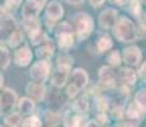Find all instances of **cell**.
<instances>
[{
    "label": "cell",
    "instance_id": "1",
    "mask_svg": "<svg viewBox=\"0 0 146 127\" xmlns=\"http://www.w3.org/2000/svg\"><path fill=\"white\" fill-rule=\"evenodd\" d=\"M114 37L119 42L130 43L139 38V29L135 23L127 17H121L117 22V24L113 28Z\"/></svg>",
    "mask_w": 146,
    "mask_h": 127
},
{
    "label": "cell",
    "instance_id": "2",
    "mask_svg": "<svg viewBox=\"0 0 146 127\" xmlns=\"http://www.w3.org/2000/svg\"><path fill=\"white\" fill-rule=\"evenodd\" d=\"M72 27L67 22H62L56 27V39H57L58 47L62 51L69 50L74 45V33H72Z\"/></svg>",
    "mask_w": 146,
    "mask_h": 127
},
{
    "label": "cell",
    "instance_id": "3",
    "mask_svg": "<svg viewBox=\"0 0 146 127\" xmlns=\"http://www.w3.org/2000/svg\"><path fill=\"white\" fill-rule=\"evenodd\" d=\"M74 25L75 32L79 39L86 38L94 29V22L89 14L86 13H78L74 17Z\"/></svg>",
    "mask_w": 146,
    "mask_h": 127
},
{
    "label": "cell",
    "instance_id": "4",
    "mask_svg": "<svg viewBox=\"0 0 146 127\" xmlns=\"http://www.w3.org/2000/svg\"><path fill=\"white\" fill-rule=\"evenodd\" d=\"M18 95L10 88H5L1 90V97H0V108H1V114L12 113L13 109L15 108Z\"/></svg>",
    "mask_w": 146,
    "mask_h": 127
},
{
    "label": "cell",
    "instance_id": "5",
    "mask_svg": "<svg viewBox=\"0 0 146 127\" xmlns=\"http://www.w3.org/2000/svg\"><path fill=\"white\" fill-rule=\"evenodd\" d=\"M51 71V63L46 60H40L33 64V66L29 70V75L37 83H43L50 75Z\"/></svg>",
    "mask_w": 146,
    "mask_h": 127
},
{
    "label": "cell",
    "instance_id": "6",
    "mask_svg": "<svg viewBox=\"0 0 146 127\" xmlns=\"http://www.w3.org/2000/svg\"><path fill=\"white\" fill-rule=\"evenodd\" d=\"M46 1L47 0H27L22 9V17L24 18V21L37 19L38 14L44 7Z\"/></svg>",
    "mask_w": 146,
    "mask_h": 127
},
{
    "label": "cell",
    "instance_id": "7",
    "mask_svg": "<svg viewBox=\"0 0 146 127\" xmlns=\"http://www.w3.org/2000/svg\"><path fill=\"white\" fill-rule=\"evenodd\" d=\"M70 71H71V65L70 64H57V67L55 69L51 76V84L56 88H62L66 84Z\"/></svg>",
    "mask_w": 146,
    "mask_h": 127
},
{
    "label": "cell",
    "instance_id": "8",
    "mask_svg": "<svg viewBox=\"0 0 146 127\" xmlns=\"http://www.w3.org/2000/svg\"><path fill=\"white\" fill-rule=\"evenodd\" d=\"M64 15V8L58 1H51L48 3L46 8V24L48 28H52L55 25L56 21L61 19Z\"/></svg>",
    "mask_w": 146,
    "mask_h": 127
},
{
    "label": "cell",
    "instance_id": "9",
    "mask_svg": "<svg viewBox=\"0 0 146 127\" xmlns=\"http://www.w3.org/2000/svg\"><path fill=\"white\" fill-rule=\"evenodd\" d=\"M98 76H99V81H100V84H102V86L106 89L114 88L117 84V80H118L117 75L114 74V71L109 66L100 67L99 72H98Z\"/></svg>",
    "mask_w": 146,
    "mask_h": 127
},
{
    "label": "cell",
    "instance_id": "10",
    "mask_svg": "<svg viewBox=\"0 0 146 127\" xmlns=\"http://www.w3.org/2000/svg\"><path fill=\"white\" fill-rule=\"evenodd\" d=\"M122 59H123V63L128 65V66H137L142 59V52L139 47L128 46L123 50Z\"/></svg>",
    "mask_w": 146,
    "mask_h": 127
},
{
    "label": "cell",
    "instance_id": "11",
    "mask_svg": "<svg viewBox=\"0 0 146 127\" xmlns=\"http://www.w3.org/2000/svg\"><path fill=\"white\" fill-rule=\"evenodd\" d=\"M19 28L15 19L10 15H1V41H7L14 32H17Z\"/></svg>",
    "mask_w": 146,
    "mask_h": 127
},
{
    "label": "cell",
    "instance_id": "12",
    "mask_svg": "<svg viewBox=\"0 0 146 127\" xmlns=\"http://www.w3.org/2000/svg\"><path fill=\"white\" fill-rule=\"evenodd\" d=\"M32 57H33V53L31 49L27 46V45H23L21 46L19 49H17V51L14 52V57H13V61L17 66H27V65L31 64L32 61Z\"/></svg>",
    "mask_w": 146,
    "mask_h": 127
},
{
    "label": "cell",
    "instance_id": "13",
    "mask_svg": "<svg viewBox=\"0 0 146 127\" xmlns=\"http://www.w3.org/2000/svg\"><path fill=\"white\" fill-rule=\"evenodd\" d=\"M117 10L112 9V8H108V9L103 10L102 13L99 14V25L104 29H109V28H114V25L117 24Z\"/></svg>",
    "mask_w": 146,
    "mask_h": 127
},
{
    "label": "cell",
    "instance_id": "14",
    "mask_svg": "<svg viewBox=\"0 0 146 127\" xmlns=\"http://www.w3.org/2000/svg\"><path fill=\"white\" fill-rule=\"evenodd\" d=\"M117 78L121 81V86L127 89L132 88L137 80V75L135 72V70L130 69V67H122L117 74Z\"/></svg>",
    "mask_w": 146,
    "mask_h": 127
},
{
    "label": "cell",
    "instance_id": "15",
    "mask_svg": "<svg viewBox=\"0 0 146 127\" xmlns=\"http://www.w3.org/2000/svg\"><path fill=\"white\" fill-rule=\"evenodd\" d=\"M26 92L28 97L35 102H42L44 99V97H46V86L42 83H33V81H31V83L27 84Z\"/></svg>",
    "mask_w": 146,
    "mask_h": 127
},
{
    "label": "cell",
    "instance_id": "16",
    "mask_svg": "<svg viewBox=\"0 0 146 127\" xmlns=\"http://www.w3.org/2000/svg\"><path fill=\"white\" fill-rule=\"evenodd\" d=\"M65 127H85V116L79 114L74 111H67L62 121Z\"/></svg>",
    "mask_w": 146,
    "mask_h": 127
},
{
    "label": "cell",
    "instance_id": "17",
    "mask_svg": "<svg viewBox=\"0 0 146 127\" xmlns=\"http://www.w3.org/2000/svg\"><path fill=\"white\" fill-rule=\"evenodd\" d=\"M88 81H89V76L88 72L85 71L84 69L81 67H78L72 71V85H75L79 90H83L88 85Z\"/></svg>",
    "mask_w": 146,
    "mask_h": 127
},
{
    "label": "cell",
    "instance_id": "18",
    "mask_svg": "<svg viewBox=\"0 0 146 127\" xmlns=\"http://www.w3.org/2000/svg\"><path fill=\"white\" fill-rule=\"evenodd\" d=\"M53 53H55V46L48 41V42H46V43L41 45V46L38 47L36 55H37V57L40 59V60L50 61V59L53 56Z\"/></svg>",
    "mask_w": 146,
    "mask_h": 127
},
{
    "label": "cell",
    "instance_id": "19",
    "mask_svg": "<svg viewBox=\"0 0 146 127\" xmlns=\"http://www.w3.org/2000/svg\"><path fill=\"white\" fill-rule=\"evenodd\" d=\"M35 102L33 99H31L29 97H24V98H21L18 102V109L21 112V114H24V116H28L31 113H33L35 111Z\"/></svg>",
    "mask_w": 146,
    "mask_h": 127
},
{
    "label": "cell",
    "instance_id": "20",
    "mask_svg": "<svg viewBox=\"0 0 146 127\" xmlns=\"http://www.w3.org/2000/svg\"><path fill=\"white\" fill-rule=\"evenodd\" d=\"M88 109H89L88 95H81L72 103V111L79 114H84L85 112H88Z\"/></svg>",
    "mask_w": 146,
    "mask_h": 127
},
{
    "label": "cell",
    "instance_id": "21",
    "mask_svg": "<svg viewBox=\"0 0 146 127\" xmlns=\"http://www.w3.org/2000/svg\"><path fill=\"white\" fill-rule=\"evenodd\" d=\"M113 46V42H112V38L111 36H108L107 33L102 35L99 38L97 39V50L99 53H103V52H107L108 50L112 49Z\"/></svg>",
    "mask_w": 146,
    "mask_h": 127
},
{
    "label": "cell",
    "instance_id": "22",
    "mask_svg": "<svg viewBox=\"0 0 146 127\" xmlns=\"http://www.w3.org/2000/svg\"><path fill=\"white\" fill-rule=\"evenodd\" d=\"M142 114H144V113H142V112L139 109V107L135 104V102L128 106V108L126 109V112H125L126 118H127L128 121H133V122H139Z\"/></svg>",
    "mask_w": 146,
    "mask_h": 127
},
{
    "label": "cell",
    "instance_id": "23",
    "mask_svg": "<svg viewBox=\"0 0 146 127\" xmlns=\"http://www.w3.org/2000/svg\"><path fill=\"white\" fill-rule=\"evenodd\" d=\"M4 122L9 127H19L23 123V121H22V114L17 113V112H12V113H9L8 116H5Z\"/></svg>",
    "mask_w": 146,
    "mask_h": 127
},
{
    "label": "cell",
    "instance_id": "24",
    "mask_svg": "<svg viewBox=\"0 0 146 127\" xmlns=\"http://www.w3.org/2000/svg\"><path fill=\"white\" fill-rule=\"evenodd\" d=\"M135 104L144 114H146V89H140L135 94Z\"/></svg>",
    "mask_w": 146,
    "mask_h": 127
},
{
    "label": "cell",
    "instance_id": "25",
    "mask_svg": "<svg viewBox=\"0 0 146 127\" xmlns=\"http://www.w3.org/2000/svg\"><path fill=\"white\" fill-rule=\"evenodd\" d=\"M142 1L141 0H131L130 3V12L136 18H141L142 15Z\"/></svg>",
    "mask_w": 146,
    "mask_h": 127
},
{
    "label": "cell",
    "instance_id": "26",
    "mask_svg": "<svg viewBox=\"0 0 146 127\" xmlns=\"http://www.w3.org/2000/svg\"><path fill=\"white\" fill-rule=\"evenodd\" d=\"M43 123H42L41 118L38 116H31V117H27L26 120H23V123H22V127H42Z\"/></svg>",
    "mask_w": 146,
    "mask_h": 127
},
{
    "label": "cell",
    "instance_id": "27",
    "mask_svg": "<svg viewBox=\"0 0 146 127\" xmlns=\"http://www.w3.org/2000/svg\"><path fill=\"white\" fill-rule=\"evenodd\" d=\"M22 41H23V32H22L21 29H18L17 32H14L13 35L10 36L9 39H8V45H9L10 47H17L22 43Z\"/></svg>",
    "mask_w": 146,
    "mask_h": 127
},
{
    "label": "cell",
    "instance_id": "28",
    "mask_svg": "<svg viewBox=\"0 0 146 127\" xmlns=\"http://www.w3.org/2000/svg\"><path fill=\"white\" fill-rule=\"evenodd\" d=\"M0 51H1V69H7L10 64V52L9 50L7 49L5 46L0 47Z\"/></svg>",
    "mask_w": 146,
    "mask_h": 127
},
{
    "label": "cell",
    "instance_id": "29",
    "mask_svg": "<svg viewBox=\"0 0 146 127\" xmlns=\"http://www.w3.org/2000/svg\"><path fill=\"white\" fill-rule=\"evenodd\" d=\"M60 123V118L55 112H47L46 113V126L47 127H56Z\"/></svg>",
    "mask_w": 146,
    "mask_h": 127
},
{
    "label": "cell",
    "instance_id": "30",
    "mask_svg": "<svg viewBox=\"0 0 146 127\" xmlns=\"http://www.w3.org/2000/svg\"><path fill=\"white\" fill-rule=\"evenodd\" d=\"M107 61H108V64L111 65V66H119L121 64V55L118 51H112L111 53H109L108 56H107Z\"/></svg>",
    "mask_w": 146,
    "mask_h": 127
},
{
    "label": "cell",
    "instance_id": "31",
    "mask_svg": "<svg viewBox=\"0 0 146 127\" xmlns=\"http://www.w3.org/2000/svg\"><path fill=\"white\" fill-rule=\"evenodd\" d=\"M22 0H5L4 3V15H7V12H14V9L21 5Z\"/></svg>",
    "mask_w": 146,
    "mask_h": 127
},
{
    "label": "cell",
    "instance_id": "32",
    "mask_svg": "<svg viewBox=\"0 0 146 127\" xmlns=\"http://www.w3.org/2000/svg\"><path fill=\"white\" fill-rule=\"evenodd\" d=\"M79 92L80 90L76 88L75 85H72V84H70L69 86H67V89H66V95L70 98V99H72L74 97H76L78 94H79Z\"/></svg>",
    "mask_w": 146,
    "mask_h": 127
},
{
    "label": "cell",
    "instance_id": "33",
    "mask_svg": "<svg viewBox=\"0 0 146 127\" xmlns=\"http://www.w3.org/2000/svg\"><path fill=\"white\" fill-rule=\"evenodd\" d=\"M139 123H140V122H133V121L126 120L125 122L118 123V126H117V127H137V126H139Z\"/></svg>",
    "mask_w": 146,
    "mask_h": 127
},
{
    "label": "cell",
    "instance_id": "34",
    "mask_svg": "<svg viewBox=\"0 0 146 127\" xmlns=\"http://www.w3.org/2000/svg\"><path fill=\"white\" fill-rule=\"evenodd\" d=\"M139 74H140V76L142 78V80H145V81H146V61L141 65V66H140V69H139Z\"/></svg>",
    "mask_w": 146,
    "mask_h": 127
},
{
    "label": "cell",
    "instance_id": "35",
    "mask_svg": "<svg viewBox=\"0 0 146 127\" xmlns=\"http://www.w3.org/2000/svg\"><path fill=\"white\" fill-rule=\"evenodd\" d=\"M85 127H100V122L98 120H89Z\"/></svg>",
    "mask_w": 146,
    "mask_h": 127
},
{
    "label": "cell",
    "instance_id": "36",
    "mask_svg": "<svg viewBox=\"0 0 146 127\" xmlns=\"http://www.w3.org/2000/svg\"><path fill=\"white\" fill-rule=\"evenodd\" d=\"M104 1H106V0H89L90 5H92V7H94V8H99V7H102V5L104 4Z\"/></svg>",
    "mask_w": 146,
    "mask_h": 127
},
{
    "label": "cell",
    "instance_id": "37",
    "mask_svg": "<svg viewBox=\"0 0 146 127\" xmlns=\"http://www.w3.org/2000/svg\"><path fill=\"white\" fill-rule=\"evenodd\" d=\"M66 3H69L70 5H80L84 0H65Z\"/></svg>",
    "mask_w": 146,
    "mask_h": 127
},
{
    "label": "cell",
    "instance_id": "38",
    "mask_svg": "<svg viewBox=\"0 0 146 127\" xmlns=\"http://www.w3.org/2000/svg\"><path fill=\"white\" fill-rule=\"evenodd\" d=\"M113 3H116L117 5H119V7H122V5H125L126 3L128 1V0H112Z\"/></svg>",
    "mask_w": 146,
    "mask_h": 127
}]
</instances>
